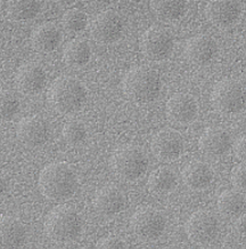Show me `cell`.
<instances>
[{
  "instance_id": "obj_1",
  "label": "cell",
  "mask_w": 246,
  "mask_h": 249,
  "mask_svg": "<svg viewBox=\"0 0 246 249\" xmlns=\"http://www.w3.org/2000/svg\"><path fill=\"white\" fill-rule=\"evenodd\" d=\"M78 179L74 170L65 162L49 163L39 176L42 196L51 201H63L74 195Z\"/></svg>"
},
{
  "instance_id": "obj_2",
  "label": "cell",
  "mask_w": 246,
  "mask_h": 249,
  "mask_svg": "<svg viewBox=\"0 0 246 249\" xmlns=\"http://www.w3.org/2000/svg\"><path fill=\"white\" fill-rule=\"evenodd\" d=\"M123 93L128 100L138 104H146L159 97L162 83L160 73L148 67L133 68L124 76Z\"/></svg>"
},
{
  "instance_id": "obj_3",
  "label": "cell",
  "mask_w": 246,
  "mask_h": 249,
  "mask_svg": "<svg viewBox=\"0 0 246 249\" xmlns=\"http://www.w3.org/2000/svg\"><path fill=\"white\" fill-rule=\"evenodd\" d=\"M87 101V89L80 80L72 77H60L48 90V102L61 114H71L82 109Z\"/></svg>"
},
{
  "instance_id": "obj_4",
  "label": "cell",
  "mask_w": 246,
  "mask_h": 249,
  "mask_svg": "<svg viewBox=\"0 0 246 249\" xmlns=\"http://www.w3.org/2000/svg\"><path fill=\"white\" fill-rule=\"evenodd\" d=\"M82 230L80 213L71 205H60L49 213L45 221V233L55 242H68Z\"/></svg>"
},
{
  "instance_id": "obj_5",
  "label": "cell",
  "mask_w": 246,
  "mask_h": 249,
  "mask_svg": "<svg viewBox=\"0 0 246 249\" xmlns=\"http://www.w3.org/2000/svg\"><path fill=\"white\" fill-rule=\"evenodd\" d=\"M111 167L123 181H136L148 168V158L139 146L124 145L113 153Z\"/></svg>"
},
{
  "instance_id": "obj_6",
  "label": "cell",
  "mask_w": 246,
  "mask_h": 249,
  "mask_svg": "<svg viewBox=\"0 0 246 249\" xmlns=\"http://www.w3.org/2000/svg\"><path fill=\"white\" fill-rule=\"evenodd\" d=\"M214 109L225 114H234L244 109L246 89L238 80L225 79L219 81L211 94Z\"/></svg>"
},
{
  "instance_id": "obj_7",
  "label": "cell",
  "mask_w": 246,
  "mask_h": 249,
  "mask_svg": "<svg viewBox=\"0 0 246 249\" xmlns=\"http://www.w3.org/2000/svg\"><path fill=\"white\" fill-rule=\"evenodd\" d=\"M166 227V218L159 209L144 206L134 212L131 217V229L139 239L152 241L163 234Z\"/></svg>"
},
{
  "instance_id": "obj_8",
  "label": "cell",
  "mask_w": 246,
  "mask_h": 249,
  "mask_svg": "<svg viewBox=\"0 0 246 249\" xmlns=\"http://www.w3.org/2000/svg\"><path fill=\"white\" fill-rule=\"evenodd\" d=\"M220 223L216 216L209 211H197L190 216L186 224L189 240L198 245L212 242L218 237Z\"/></svg>"
},
{
  "instance_id": "obj_9",
  "label": "cell",
  "mask_w": 246,
  "mask_h": 249,
  "mask_svg": "<svg viewBox=\"0 0 246 249\" xmlns=\"http://www.w3.org/2000/svg\"><path fill=\"white\" fill-rule=\"evenodd\" d=\"M173 36L161 27H152L144 32L140 48L143 54L150 61H162L168 58L173 49Z\"/></svg>"
},
{
  "instance_id": "obj_10",
  "label": "cell",
  "mask_w": 246,
  "mask_h": 249,
  "mask_svg": "<svg viewBox=\"0 0 246 249\" xmlns=\"http://www.w3.org/2000/svg\"><path fill=\"white\" fill-rule=\"evenodd\" d=\"M123 28V18L119 13L108 9L99 13L91 21L90 34L96 41L101 44H111L122 36Z\"/></svg>"
},
{
  "instance_id": "obj_11",
  "label": "cell",
  "mask_w": 246,
  "mask_h": 249,
  "mask_svg": "<svg viewBox=\"0 0 246 249\" xmlns=\"http://www.w3.org/2000/svg\"><path fill=\"white\" fill-rule=\"evenodd\" d=\"M185 142L182 136L173 129H163L152 140V152L160 161L172 162L183 153Z\"/></svg>"
},
{
  "instance_id": "obj_12",
  "label": "cell",
  "mask_w": 246,
  "mask_h": 249,
  "mask_svg": "<svg viewBox=\"0 0 246 249\" xmlns=\"http://www.w3.org/2000/svg\"><path fill=\"white\" fill-rule=\"evenodd\" d=\"M198 116V104L192 95L177 93L166 103V117L172 124H188Z\"/></svg>"
},
{
  "instance_id": "obj_13",
  "label": "cell",
  "mask_w": 246,
  "mask_h": 249,
  "mask_svg": "<svg viewBox=\"0 0 246 249\" xmlns=\"http://www.w3.org/2000/svg\"><path fill=\"white\" fill-rule=\"evenodd\" d=\"M16 135L19 142L26 146H41L49 139L48 123L39 116H29L19 121Z\"/></svg>"
},
{
  "instance_id": "obj_14",
  "label": "cell",
  "mask_w": 246,
  "mask_h": 249,
  "mask_svg": "<svg viewBox=\"0 0 246 249\" xmlns=\"http://www.w3.org/2000/svg\"><path fill=\"white\" fill-rule=\"evenodd\" d=\"M47 76L44 68L35 62H28L15 74V84L18 90L26 95H34L45 87Z\"/></svg>"
},
{
  "instance_id": "obj_15",
  "label": "cell",
  "mask_w": 246,
  "mask_h": 249,
  "mask_svg": "<svg viewBox=\"0 0 246 249\" xmlns=\"http://www.w3.org/2000/svg\"><path fill=\"white\" fill-rule=\"evenodd\" d=\"M95 209L103 216L120 214L126 208L127 196L115 185H106L99 189L94 199Z\"/></svg>"
},
{
  "instance_id": "obj_16",
  "label": "cell",
  "mask_w": 246,
  "mask_h": 249,
  "mask_svg": "<svg viewBox=\"0 0 246 249\" xmlns=\"http://www.w3.org/2000/svg\"><path fill=\"white\" fill-rule=\"evenodd\" d=\"M206 18L218 28L231 27L242 14V5L238 1H211L205 9Z\"/></svg>"
},
{
  "instance_id": "obj_17",
  "label": "cell",
  "mask_w": 246,
  "mask_h": 249,
  "mask_svg": "<svg viewBox=\"0 0 246 249\" xmlns=\"http://www.w3.org/2000/svg\"><path fill=\"white\" fill-rule=\"evenodd\" d=\"M199 149L206 156L225 155L231 146V135L227 129L219 126L209 127L199 137Z\"/></svg>"
},
{
  "instance_id": "obj_18",
  "label": "cell",
  "mask_w": 246,
  "mask_h": 249,
  "mask_svg": "<svg viewBox=\"0 0 246 249\" xmlns=\"http://www.w3.org/2000/svg\"><path fill=\"white\" fill-rule=\"evenodd\" d=\"M214 38L208 35H198L189 39L186 45V57L196 65H204L211 62L216 54Z\"/></svg>"
},
{
  "instance_id": "obj_19",
  "label": "cell",
  "mask_w": 246,
  "mask_h": 249,
  "mask_svg": "<svg viewBox=\"0 0 246 249\" xmlns=\"http://www.w3.org/2000/svg\"><path fill=\"white\" fill-rule=\"evenodd\" d=\"M181 175L183 183L193 191H203L208 189L214 178V173L211 166L199 160L187 163Z\"/></svg>"
},
{
  "instance_id": "obj_20",
  "label": "cell",
  "mask_w": 246,
  "mask_h": 249,
  "mask_svg": "<svg viewBox=\"0 0 246 249\" xmlns=\"http://www.w3.org/2000/svg\"><path fill=\"white\" fill-rule=\"evenodd\" d=\"M25 239V227L18 218L0 216V249H21Z\"/></svg>"
},
{
  "instance_id": "obj_21",
  "label": "cell",
  "mask_w": 246,
  "mask_h": 249,
  "mask_svg": "<svg viewBox=\"0 0 246 249\" xmlns=\"http://www.w3.org/2000/svg\"><path fill=\"white\" fill-rule=\"evenodd\" d=\"M62 40V34L54 23H42L34 29L31 36L32 47L38 53H50L55 51Z\"/></svg>"
},
{
  "instance_id": "obj_22",
  "label": "cell",
  "mask_w": 246,
  "mask_h": 249,
  "mask_svg": "<svg viewBox=\"0 0 246 249\" xmlns=\"http://www.w3.org/2000/svg\"><path fill=\"white\" fill-rule=\"evenodd\" d=\"M218 209L222 216L236 218L244 213L246 208L245 196L234 190H226L218 198Z\"/></svg>"
},
{
  "instance_id": "obj_23",
  "label": "cell",
  "mask_w": 246,
  "mask_h": 249,
  "mask_svg": "<svg viewBox=\"0 0 246 249\" xmlns=\"http://www.w3.org/2000/svg\"><path fill=\"white\" fill-rule=\"evenodd\" d=\"M148 190L154 195L163 196L172 192L177 186V176L173 170L160 167L153 170L148 178Z\"/></svg>"
},
{
  "instance_id": "obj_24",
  "label": "cell",
  "mask_w": 246,
  "mask_h": 249,
  "mask_svg": "<svg viewBox=\"0 0 246 249\" xmlns=\"http://www.w3.org/2000/svg\"><path fill=\"white\" fill-rule=\"evenodd\" d=\"M91 48L86 40L74 39L68 42L64 48V62L68 67L81 68L90 60Z\"/></svg>"
},
{
  "instance_id": "obj_25",
  "label": "cell",
  "mask_w": 246,
  "mask_h": 249,
  "mask_svg": "<svg viewBox=\"0 0 246 249\" xmlns=\"http://www.w3.org/2000/svg\"><path fill=\"white\" fill-rule=\"evenodd\" d=\"M150 9L157 18L165 22L179 19L185 14L186 4L183 1H152Z\"/></svg>"
},
{
  "instance_id": "obj_26",
  "label": "cell",
  "mask_w": 246,
  "mask_h": 249,
  "mask_svg": "<svg viewBox=\"0 0 246 249\" xmlns=\"http://www.w3.org/2000/svg\"><path fill=\"white\" fill-rule=\"evenodd\" d=\"M9 16L16 21H29L34 18L40 12L38 1H11L7 6Z\"/></svg>"
},
{
  "instance_id": "obj_27",
  "label": "cell",
  "mask_w": 246,
  "mask_h": 249,
  "mask_svg": "<svg viewBox=\"0 0 246 249\" xmlns=\"http://www.w3.org/2000/svg\"><path fill=\"white\" fill-rule=\"evenodd\" d=\"M62 24L67 32L78 34L83 31L88 25V16L80 9H68L62 18Z\"/></svg>"
},
{
  "instance_id": "obj_28",
  "label": "cell",
  "mask_w": 246,
  "mask_h": 249,
  "mask_svg": "<svg viewBox=\"0 0 246 249\" xmlns=\"http://www.w3.org/2000/svg\"><path fill=\"white\" fill-rule=\"evenodd\" d=\"M88 130L86 124L82 121H67L63 127V137L65 142L70 145H80L87 139Z\"/></svg>"
},
{
  "instance_id": "obj_29",
  "label": "cell",
  "mask_w": 246,
  "mask_h": 249,
  "mask_svg": "<svg viewBox=\"0 0 246 249\" xmlns=\"http://www.w3.org/2000/svg\"><path fill=\"white\" fill-rule=\"evenodd\" d=\"M19 100L9 90H0V121H9L19 111Z\"/></svg>"
},
{
  "instance_id": "obj_30",
  "label": "cell",
  "mask_w": 246,
  "mask_h": 249,
  "mask_svg": "<svg viewBox=\"0 0 246 249\" xmlns=\"http://www.w3.org/2000/svg\"><path fill=\"white\" fill-rule=\"evenodd\" d=\"M231 182L238 192H246V163L235 167L231 173Z\"/></svg>"
},
{
  "instance_id": "obj_31",
  "label": "cell",
  "mask_w": 246,
  "mask_h": 249,
  "mask_svg": "<svg viewBox=\"0 0 246 249\" xmlns=\"http://www.w3.org/2000/svg\"><path fill=\"white\" fill-rule=\"evenodd\" d=\"M96 249H127V245L124 244L122 239L115 235H108L99 240Z\"/></svg>"
},
{
  "instance_id": "obj_32",
  "label": "cell",
  "mask_w": 246,
  "mask_h": 249,
  "mask_svg": "<svg viewBox=\"0 0 246 249\" xmlns=\"http://www.w3.org/2000/svg\"><path fill=\"white\" fill-rule=\"evenodd\" d=\"M234 151L236 157L242 161L246 162V134L239 137L234 144Z\"/></svg>"
},
{
  "instance_id": "obj_33",
  "label": "cell",
  "mask_w": 246,
  "mask_h": 249,
  "mask_svg": "<svg viewBox=\"0 0 246 249\" xmlns=\"http://www.w3.org/2000/svg\"><path fill=\"white\" fill-rule=\"evenodd\" d=\"M7 188H8L7 179H6L4 175H1V174H0V196L4 195L6 191H7Z\"/></svg>"
}]
</instances>
